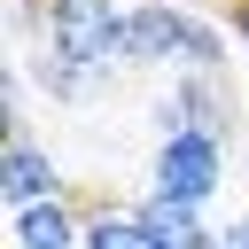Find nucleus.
Returning <instances> with one entry per match:
<instances>
[{"instance_id": "f257e3e1", "label": "nucleus", "mask_w": 249, "mask_h": 249, "mask_svg": "<svg viewBox=\"0 0 249 249\" xmlns=\"http://www.w3.org/2000/svg\"><path fill=\"white\" fill-rule=\"evenodd\" d=\"M31 23H39V47L62 54V62H78L93 86H109L117 70H132L124 62V8L117 0H54L39 16H8V31H31Z\"/></svg>"}, {"instance_id": "f03ea898", "label": "nucleus", "mask_w": 249, "mask_h": 249, "mask_svg": "<svg viewBox=\"0 0 249 249\" xmlns=\"http://www.w3.org/2000/svg\"><path fill=\"white\" fill-rule=\"evenodd\" d=\"M226 187V140L218 132H163L156 163H148V195H171L187 210H210V195Z\"/></svg>"}, {"instance_id": "7ed1b4c3", "label": "nucleus", "mask_w": 249, "mask_h": 249, "mask_svg": "<svg viewBox=\"0 0 249 249\" xmlns=\"http://www.w3.org/2000/svg\"><path fill=\"white\" fill-rule=\"evenodd\" d=\"M156 124H163V132H218V140H226V132H233L226 86H218V78H187V70H179V86L156 101Z\"/></svg>"}, {"instance_id": "20e7f679", "label": "nucleus", "mask_w": 249, "mask_h": 249, "mask_svg": "<svg viewBox=\"0 0 249 249\" xmlns=\"http://www.w3.org/2000/svg\"><path fill=\"white\" fill-rule=\"evenodd\" d=\"M0 195H8V210H31V202L62 195V171H54V156H47L31 132H16V140L0 148Z\"/></svg>"}, {"instance_id": "39448f33", "label": "nucleus", "mask_w": 249, "mask_h": 249, "mask_svg": "<svg viewBox=\"0 0 249 249\" xmlns=\"http://www.w3.org/2000/svg\"><path fill=\"white\" fill-rule=\"evenodd\" d=\"M8 233H16V249H86V210L62 187V195H47L31 210H8Z\"/></svg>"}, {"instance_id": "423d86ee", "label": "nucleus", "mask_w": 249, "mask_h": 249, "mask_svg": "<svg viewBox=\"0 0 249 249\" xmlns=\"http://www.w3.org/2000/svg\"><path fill=\"white\" fill-rule=\"evenodd\" d=\"M179 31H187V8L171 0L124 8V62H179Z\"/></svg>"}, {"instance_id": "0eeeda50", "label": "nucleus", "mask_w": 249, "mask_h": 249, "mask_svg": "<svg viewBox=\"0 0 249 249\" xmlns=\"http://www.w3.org/2000/svg\"><path fill=\"white\" fill-rule=\"evenodd\" d=\"M132 210L148 218L156 249H210V241H218V226H202V210H187V202H171V195H148V202H132Z\"/></svg>"}, {"instance_id": "6e6552de", "label": "nucleus", "mask_w": 249, "mask_h": 249, "mask_svg": "<svg viewBox=\"0 0 249 249\" xmlns=\"http://www.w3.org/2000/svg\"><path fill=\"white\" fill-rule=\"evenodd\" d=\"M86 249H156V233L124 202H86Z\"/></svg>"}, {"instance_id": "1a4fd4ad", "label": "nucleus", "mask_w": 249, "mask_h": 249, "mask_svg": "<svg viewBox=\"0 0 249 249\" xmlns=\"http://www.w3.org/2000/svg\"><path fill=\"white\" fill-rule=\"evenodd\" d=\"M171 70H187V78H218L226 70V31L210 23V16H195L187 8V31H179V62Z\"/></svg>"}, {"instance_id": "9d476101", "label": "nucleus", "mask_w": 249, "mask_h": 249, "mask_svg": "<svg viewBox=\"0 0 249 249\" xmlns=\"http://www.w3.org/2000/svg\"><path fill=\"white\" fill-rule=\"evenodd\" d=\"M210 249H249V218H226V226H218V241H210Z\"/></svg>"}, {"instance_id": "9b49d317", "label": "nucleus", "mask_w": 249, "mask_h": 249, "mask_svg": "<svg viewBox=\"0 0 249 249\" xmlns=\"http://www.w3.org/2000/svg\"><path fill=\"white\" fill-rule=\"evenodd\" d=\"M226 31H233V39L249 47V0H233V8H226Z\"/></svg>"}, {"instance_id": "f8f14e48", "label": "nucleus", "mask_w": 249, "mask_h": 249, "mask_svg": "<svg viewBox=\"0 0 249 249\" xmlns=\"http://www.w3.org/2000/svg\"><path fill=\"white\" fill-rule=\"evenodd\" d=\"M39 8H54V0H8V16H39Z\"/></svg>"}, {"instance_id": "ddd939ff", "label": "nucleus", "mask_w": 249, "mask_h": 249, "mask_svg": "<svg viewBox=\"0 0 249 249\" xmlns=\"http://www.w3.org/2000/svg\"><path fill=\"white\" fill-rule=\"evenodd\" d=\"M124 8H140V0H124Z\"/></svg>"}]
</instances>
